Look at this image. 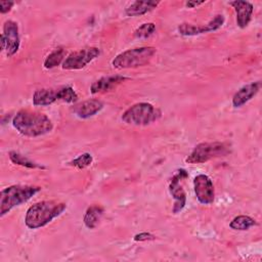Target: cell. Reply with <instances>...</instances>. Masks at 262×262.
I'll return each mask as SVG.
<instances>
[{
	"label": "cell",
	"instance_id": "obj_20",
	"mask_svg": "<svg viewBox=\"0 0 262 262\" xmlns=\"http://www.w3.org/2000/svg\"><path fill=\"white\" fill-rule=\"evenodd\" d=\"M256 225L255 219H253L250 216L247 215H239L234 217L231 222L229 223V227L233 230H239V231H245L251 228L252 226Z\"/></svg>",
	"mask_w": 262,
	"mask_h": 262
},
{
	"label": "cell",
	"instance_id": "obj_14",
	"mask_svg": "<svg viewBox=\"0 0 262 262\" xmlns=\"http://www.w3.org/2000/svg\"><path fill=\"white\" fill-rule=\"evenodd\" d=\"M126 78L122 76H107V77H102L95 82L92 83L90 86V92L92 94L96 93H101V92H106L115 88L118 84L123 82Z\"/></svg>",
	"mask_w": 262,
	"mask_h": 262
},
{
	"label": "cell",
	"instance_id": "obj_13",
	"mask_svg": "<svg viewBox=\"0 0 262 262\" xmlns=\"http://www.w3.org/2000/svg\"><path fill=\"white\" fill-rule=\"evenodd\" d=\"M260 88H261V82L259 81L244 85L232 96V105L234 107L243 106L259 92Z\"/></svg>",
	"mask_w": 262,
	"mask_h": 262
},
{
	"label": "cell",
	"instance_id": "obj_19",
	"mask_svg": "<svg viewBox=\"0 0 262 262\" xmlns=\"http://www.w3.org/2000/svg\"><path fill=\"white\" fill-rule=\"evenodd\" d=\"M8 156H9L10 161L15 165L23 166V167H26L29 169H45V167L31 161L29 158H27L26 156H24L17 151H14V150L9 151Z\"/></svg>",
	"mask_w": 262,
	"mask_h": 262
},
{
	"label": "cell",
	"instance_id": "obj_1",
	"mask_svg": "<svg viewBox=\"0 0 262 262\" xmlns=\"http://www.w3.org/2000/svg\"><path fill=\"white\" fill-rule=\"evenodd\" d=\"M12 125L18 133L28 137H37L49 133L53 129L51 120L42 113L21 110L12 119Z\"/></svg>",
	"mask_w": 262,
	"mask_h": 262
},
{
	"label": "cell",
	"instance_id": "obj_11",
	"mask_svg": "<svg viewBox=\"0 0 262 262\" xmlns=\"http://www.w3.org/2000/svg\"><path fill=\"white\" fill-rule=\"evenodd\" d=\"M104 104L99 99H88L77 103L73 107V113L80 119H88L95 116L103 108Z\"/></svg>",
	"mask_w": 262,
	"mask_h": 262
},
{
	"label": "cell",
	"instance_id": "obj_2",
	"mask_svg": "<svg viewBox=\"0 0 262 262\" xmlns=\"http://www.w3.org/2000/svg\"><path fill=\"white\" fill-rule=\"evenodd\" d=\"M67 209L64 203L56 201H42L32 205L26 213L25 223L30 229L41 228L62 214Z\"/></svg>",
	"mask_w": 262,
	"mask_h": 262
},
{
	"label": "cell",
	"instance_id": "obj_15",
	"mask_svg": "<svg viewBox=\"0 0 262 262\" xmlns=\"http://www.w3.org/2000/svg\"><path fill=\"white\" fill-rule=\"evenodd\" d=\"M58 100V88H42L34 92L33 104L36 106H46Z\"/></svg>",
	"mask_w": 262,
	"mask_h": 262
},
{
	"label": "cell",
	"instance_id": "obj_8",
	"mask_svg": "<svg viewBox=\"0 0 262 262\" xmlns=\"http://www.w3.org/2000/svg\"><path fill=\"white\" fill-rule=\"evenodd\" d=\"M1 49L6 51L8 57L14 55L19 48V34L18 26L13 20H6L3 25V33L0 37Z\"/></svg>",
	"mask_w": 262,
	"mask_h": 262
},
{
	"label": "cell",
	"instance_id": "obj_25",
	"mask_svg": "<svg viewBox=\"0 0 262 262\" xmlns=\"http://www.w3.org/2000/svg\"><path fill=\"white\" fill-rule=\"evenodd\" d=\"M224 20H225L224 15H222V14H217V15H215L208 24L204 25V26H205V31H206V33L212 32V31H216V30L220 29V28L223 26Z\"/></svg>",
	"mask_w": 262,
	"mask_h": 262
},
{
	"label": "cell",
	"instance_id": "obj_22",
	"mask_svg": "<svg viewBox=\"0 0 262 262\" xmlns=\"http://www.w3.org/2000/svg\"><path fill=\"white\" fill-rule=\"evenodd\" d=\"M58 100L67 103H74L78 100V94L71 86H63L58 88Z\"/></svg>",
	"mask_w": 262,
	"mask_h": 262
},
{
	"label": "cell",
	"instance_id": "obj_16",
	"mask_svg": "<svg viewBox=\"0 0 262 262\" xmlns=\"http://www.w3.org/2000/svg\"><path fill=\"white\" fill-rule=\"evenodd\" d=\"M159 1H152V0H146V1H134L131 3L126 9L125 13L128 16H138L143 15L152 9H155L159 5Z\"/></svg>",
	"mask_w": 262,
	"mask_h": 262
},
{
	"label": "cell",
	"instance_id": "obj_23",
	"mask_svg": "<svg viewBox=\"0 0 262 262\" xmlns=\"http://www.w3.org/2000/svg\"><path fill=\"white\" fill-rule=\"evenodd\" d=\"M93 162V158L89 152H84L82 155H80L79 157H77L76 159L72 160L69 165L78 169H85L87 167H89Z\"/></svg>",
	"mask_w": 262,
	"mask_h": 262
},
{
	"label": "cell",
	"instance_id": "obj_17",
	"mask_svg": "<svg viewBox=\"0 0 262 262\" xmlns=\"http://www.w3.org/2000/svg\"><path fill=\"white\" fill-rule=\"evenodd\" d=\"M103 212H104V209L99 205H92L88 207L83 217L84 225L89 229L95 228L98 225L103 215Z\"/></svg>",
	"mask_w": 262,
	"mask_h": 262
},
{
	"label": "cell",
	"instance_id": "obj_24",
	"mask_svg": "<svg viewBox=\"0 0 262 262\" xmlns=\"http://www.w3.org/2000/svg\"><path fill=\"white\" fill-rule=\"evenodd\" d=\"M156 31V25L154 23H144L134 31V36L139 39H146L150 37Z\"/></svg>",
	"mask_w": 262,
	"mask_h": 262
},
{
	"label": "cell",
	"instance_id": "obj_7",
	"mask_svg": "<svg viewBox=\"0 0 262 262\" xmlns=\"http://www.w3.org/2000/svg\"><path fill=\"white\" fill-rule=\"evenodd\" d=\"M100 54L97 47H87L70 53L62 62L63 70H81Z\"/></svg>",
	"mask_w": 262,
	"mask_h": 262
},
{
	"label": "cell",
	"instance_id": "obj_28",
	"mask_svg": "<svg viewBox=\"0 0 262 262\" xmlns=\"http://www.w3.org/2000/svg\"><path fill=\"white\" fill-rule=\"evenodd\" d=\"M203 3H205V2H204V1H186V2H185V5H186V7L193 8V7H195V6H198V5H201V4H203Z\"/></svg>",
	"mask_w": 262,
	"mask_h": 262
},
{
	"label": "cell",
	"instance_id": "obj_12",
	"mask_svg": "<svg viewBox=\"0 0 262 262\" xmlns=\"http://www.w3.org/2000/svg\"><path fill=\"white\" fill-rule=\"evenodd\" d=\"M229 4L234 8L236 14V24L241 29L248 27L252 19V14L254 11V6L249 1L235 0L229 2Z\"/></svg>",
	"mask_w": 262,
	"mask_h": 262
},
{
	"label": "cell",
	"instance_id": "obj_26",
	"mask_svg": "<svg viewBox=\"0 0 262 262\" xmlns=\"http://www.w3.org/2000/svg\"><path fill=\"white\" fill-rule=\"evenodd\" d=\"M156 236L149 232H140L134 235L133 239L135 242H145V241H152L155 239Z\"/></svg>",
	"mask_w": 262,
	"mask_h": 262
},
{
	"label": "cell",
	"instance_id": "obj_5",
	"mask_svg": "<svg viewBox=\"0 0 262 262\" xmlns=\"http://www.w3.org/2000/svg\"><path fill=\"white\" fill-rule=\"evenodd\" d=\"M161 117V111L148 102H138L128 107L122 115L124 123L133 126H146Z\"/></svg>",
	"mask_w": 262,
	"mask_h": 262
},
{
	"label": "cell",
	"instance_id": "obj_10",
	"mask_svg": "<svg viewBox=\"0 0 262 262\" xmlns=\"http://www.w3.org/2000/svg\"><path fill=\"white\" fill-rule=\"evenodd\" d=\"M193 190L196 200L203 205H211L215 200V189L211 178L206 174H199L193 178Z\"/></svg>",
	"mask_w": 262,
	"mask_h": 262
},
{
	"label": "cell",
	"instance_id": "obj_27",
	"mask_svg": "<svg viewBox=\"0 0 262 262\" xmlns=\"http://www.w3.org/2000/svg\"><path fill=\"white\" fill-rule=\"evenodd\" d=\"M13 5H14L13 1H0V12L6 13L10 11Z\"/></svg>",
	"mask_w": 262,
	"mask_h": 262
},
{
	"label": "cell",
	"instance_id": "obj_21",
	"mask_svg": "<svg viewBox=\"0 0 262 262\" xmlns=\"http://www.w3.org/2000/svg\"><path fill=\"white\" fill-rule=\"evenodd\" d=\"M178 32L182 36H196L206 33L205 26H195L192 24L183 23L178 26Z\"/></svg>",
	"mask_w": 262,
	"mask_h": 262
},
{
	"label": "cell",
	"instance_id": "obj_6",
	"mask_svg": "<svg viewBox=\"0 0 262 262\" xmlns=\"http://www.w3.org/2000/svg\"><path fill=\"white\" fill-rule=\"evenodd\" d=\"M229 152L228 144L220 141L202 142L195 145L193 150L186 158L188 164H202L212 159L223 157Z\"/></svg>",
	"mask_w": 262,
	"mask_h": 262
},
{
	"label": "cell",
	"instance_id": "obj_4",
	"mask_svg": "<svg viewBox=\"0 0 262 262\" xmlns=\"http://www.w3.org/2000/svg\"><path fill=\"white\" fill-rule=\"evenodd\" d=\"M156 52L157 49L152 46H143L128 49L119 53L113 59L112 64L115 69L118 70L135 69L148 63Z\"/></svg>",
	"mask_w": 262,
	"mask_h": 262
},
{
	"label": "cell",
	"instance_id": "obj_18",
	"mask_svg": "<svg viewBox=\"0 0 262 262\" xmlns=\"http://www.w3.org/2000/svg\"><path fill=\"white\" fill-rule=\"evenodd\" d=\"M67 56H68L67 51L63 48H61V47L55 48L53 51H51L46 56L43 66L45 69H53V68L59 66L60 63H62Z\"/></svg>",
	"mask_w": 262,
	"mask_h": 262
},
{
	"label": "cell",
	"instance_id": "obj_3",
	"mask_svg": "<svg viewBox=\"0 0 262 262\" xmlns=\"http://www.w3.org/2000/svg\"><path fill=\"white\" fill-rule=\"evenodd\" d=\"M41 190V187L34 185H11L0 192V216L3 217L14 207L27 203L33 195Z\"/></svg>",
	"mask_w": 262,
	"mask_h": 262
},
{
	"label": "cell",
	"instance_id": "obj_9",
	"mask_svg": "<svg viewBox=\"0 0 262 262\" xmlns=\"http://www.w3.org/2000/svg\"><path fill=\"white\" fill-rule=\"evenodd\" d=\"M187 176L188 174L184 169H179L171 178L169 184V191L174 199V205L172 209V212L174 214L181 212L186 205V194L181 184V180L187 178Z\"/></svg>",
	"mask_w": 262,
	"mask_h": 262
}]
</instances>
